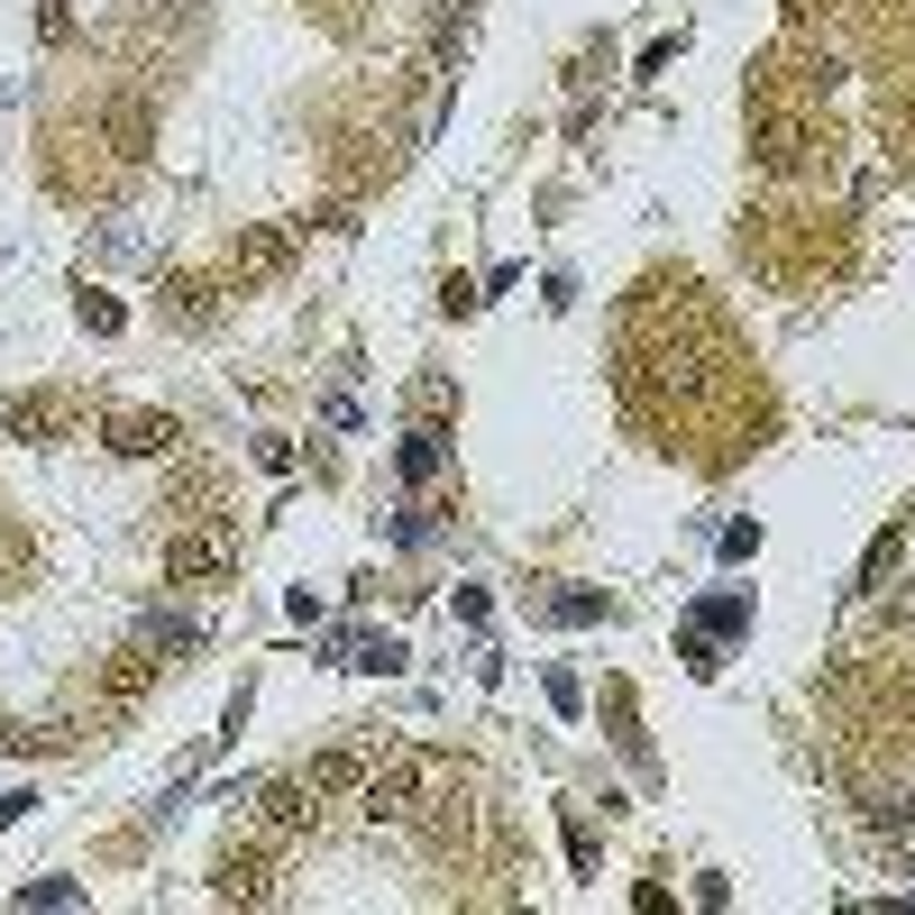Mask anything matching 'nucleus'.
<instances>
[{
    "mask_svg": "<svg viewBox=\"0 0 915 915\" xmlns=\"http://www.w3.org/2000/svg\"><path fill=\"white\" fill-rule=\"evenodd\" d=\"M339 668L394 677V668H403V641H394V632H339Z\"/></svg>",
    "mask_w": 915,
    "mask_h": 915,
    "instance_id": "f257e3e1",
    "label": "nucleus"
},
{
    "mask_svg": "<svg viewBox=\"0 0 915 915\" xmlns=\"http://www.w3.org/2000/svg\"><path fill=\"white\" fill-rule=\"evenodd\" d=\"M229 559H239L229 541H174V550H165V567H174V577H220Z\"/></svg>",
    "mask_w": 915,
    "mask_h": 915,
    "instance_id": "f03ea898",
    "label": "nucleus"
},
{
    "mask_svg": "<svg viewBox=\"0 0 915 915\" xmlns=\"http://www.w3.org/2000/svg\"><path fill=\"white\" fill-rule=\"evenodd\" d=\"M696 632H751V595H705L696 604Z\"/></svg>",
    "mask_w": 915,
    "mask_h": 915,
    "instance_id": "7ed1b4c3",
    "label": "nucleus"
},
{
    "mask_svg": "<svg viewBox=\"0 0 915 915\" xmlns=\"http://www.w3.org/2000/svg\"><path fill=\"white\" fill-rule=\"evenodd\" d=\"M550 623H604V595H550Z\"/></svg>",
    "mask_w": 915,
    "mask_h": 915,
    "instance_id": "20e7f679",
    "label": "nucleus"
},
{
    "mask_svg": "<svg viewBox=\"0 0 915 915\" xmlns=\"http://www.w3.org/2000/svg\"><path fill=\"white\" fill-rule=\"evenodd\" d=\"M431 467H440V440L412 431V440H403V476H431Z\"/></svg>",
    "mask_w": 915,
    "mask_h": 915,
    "instance_id": "39448f33",
    "label": "nucleus"
}]
</instances>
